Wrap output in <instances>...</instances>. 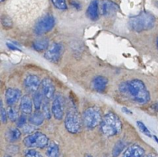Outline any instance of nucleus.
<instances>
[{"label":"nucleus","mask_w":158,"mask_h":157,"mask_svg":"<svg viewBox=\"0 0 158 157\" xmlns=\"http://www.w3.org/2000/svg\"><path fill=\"white\" fill-rule=\"evenodd\" d=\"M44 101L43 97V94L40 91H36L33 94L32 96V102H33L34 107L35 108V111H40V108H42V105Z\"/></svg>","instance_id":"obj_22"},{"label":"nucleus","mask_w":158,"mask_h":157,"mask_svg":"<svg viewBox=\"0 0 158 157\" xmlns=\"http://www.w3.org/2000/svg\"><path fill=\"white\" fill-rule=\"evenodd\" d=\"M64 52V46L62 43H54L48 48L44 57L52 63H58Z\"/></svg>","instance_id":"obj_9"},{"label":"nucleus","mask_w":158,"mask_h":157,"mask_svg":"<svg viewBox=\"0 0 158 157\" xmlns=\"http://www.w3.org/2000/svg\"><path fill=\"white\" fill-rule=\"evenodd\" d=\"M30 127H32V126H29V125H25L24 127H23V131H24V133H31V132L32 131V128H30Z\"/></svg>","instance_id":"obj_34"},{"label":"nucleus","mask_w":158,"mask_h":157,"mask_svg":"<svg viewBox=\"0 0 158 157\" xmlns=\"http://www.w3.org/2000/svg\"><path fill=\"white\" fill-rule=\"evenodd\" d=\"M137 127H138L139 130H140V131L141 132L143 135L148 136V137H151V132H150V130L148 129V127L145 125V124L143 123V122H140V121H137Z\"/></svg>","instance_id":"obj_27"},{"label":"nucleus","mask_w":158,"mask_h":157,"mask_svg":"<svg viewBox=\"0 0 158 157\" xmlns=\"http://www.w3.org/2000/svg\"><path fill=\"white\" fill-rule=\"evenodd\" d=\"M69 4H70L71 6L75 8L77 10H81L82 6L80 2H79L77 0H69Z\"/></svg>","instance_id":"obj_32"},{"label":"nucleus","mask_w":158,"mask_h":157,"mask_svg":"<svg viewBox=\"0 0 158 157\" xmlns=\"http://www.w3.org/2000/svg\"><path fill=\"white\" fill-rule=\"evenodd\" d=\"M25 157H43V155L35 149H27L24 151Z\"/></svg>","instance_id":"obj_28"},{"label":"nucleus","mask_w":158,"mask_h":157,"mask_svg":"<svg viewBox=\"0 0 158 157\" xmlns=\"http://www.w3.org/2000/svg\"><path fill=\"white\" fill-rule=\"evenodd\" d=\"M22 92L18 88H8L5 94L6 102L9 106L15 105L19 99L22 98Z\"/></svg>","instance_id":"obj_13"},{"label":"nucleus","mask_w":158,"mask_h":157,"mask_svg":"<svg viewBox=\"0 0 158 157\" xmlns=\"http://www.w3.org/2000/svg\"><path fill=\"white\" fill-rule=\"evenodd\" d=\"M100 129L102 133L107 137L115 136L121 133L122 122L115 113L108 112L103 116Z\"/></svg>","instance_id":"obj_2"},{"label":"nucleus","mask_w":158,"mask_h":157,"mask_svg":"<svg viewBox=\"0 0 158 157\" xmlns=\"http://www.w3.org/2000/svg\"><path fill=\"white\" fill-rule=\"evenodd\" d=\"M32 48L35 50L39 51V52L46 50H48V48H49V41H48L47 39L35 40L32 43Z\"/></svg>","instance_id":"obj_20"},{"label":"nucleus","mask_w":158,"mask_h":157,"mask_svg":"<svg viewBox=\"0 0 158 157\" xmlns=\"http://www.w3.org/2000/svg\"><path fill=\"white\" fill-rule=\"evenodd\" d=\"M51 110L55 119L60 121L63 119L65 115V100L63 95L58 94L54 96Z\"/></svg>","instance_id":"obj_8"},{"label":"nucleus","mask_w":158,"mask_h":157,"mask_svg":"<svg viewBox=\"0 0 158 157\" xmlns=\"http://www.w3.org/2000/svg\"><path fill=\"white\" fill-rule=\"evenodd\" d=\"M85 157H93V156H91V155H89V154H86V156H85Z\"/></svg>","instance_id":"obj_38"},{"label":"nucleus","mask_w":158,"mask_h":157,"mask_svg":"<svg viewBox=\"0 0 158 157\" xmlns=\"http://www.w3.org/2000/svg\"><path fill=\"white\" fill-rule=\"evenodd\" d=\"M82 119L86 129H94L101 124L103 120L102 111L99 107H89L83 111Z\"/></svg>","instance_id":"obj_5"},{"label":"nucleus","mask_w":158,"mask_h":157,"mask_svg":"<svg viewBox=\"0 0 158 157\" xmlns=\"http://www.w3.org/2000/svg\"><path fill=\"white\" fill-rule=\"evenodd\" d=\"M155 17L152 14L143 12L131 17L129 20V25L133 30L140 33L152 29L155 25Z\"/></svg>","instance_id":"obj_3"},{"label":"nucleus","mask_w":158,"mask_h":157,"mask_svg":"<svg viewBox=\"0 0 158 157\" xmlns=\"http://www.w3.org/2000/svg\"><path fill=\"white\" fill-rule=\"evenodd\" d=\"M100 12L104 16H109L115 14L119 10L118 5L111 0H102L100 4Z\"/></svg>","instance_id":"obj_10"},{"label":"nucleus","mask_w":158,"mask_h":157,"mask_svg":"<svg viewBox=\"0 0 158 157\" xmlns=\"http://www.w3.org/2000/svg\"><path fill=\"white\" fill-rule=\"evenodd\" d=\"M1 23L5 29H11V28H12V26H13V23H12V21L10 19V17L6 15H2Z\"/></svg>","instance_id":"obj_26"},{"label":"nucleus","mask_w":158,"mask_h":157,"mask_svg":"<svg viewBox=\"0 0 158 157\" xmlns=\"http://www.w3.org/2000/svg\"><path fill=\"white\" fill-rule=\"evenodd\" d=\"M0 117H1V121L3 124H6L7 122V111L3 107L2 103H1V110H0Z\"/></svg>","instance_id":"obj_30"},{"label":"nucleus","mask_w":158,"mask_h":157,"mask_svg":"<svg viewBox=\"0 0 158 157\" xmlns=\"http://www.w3.org/2000/svg\"><path fill=\"white\" fill-rule=\"evenodd\" d=\"M44 115L42 111H35L33 114L31 115L29 117V123L34 126H40L44 122Z\"/></svg>","instance_id":"obj_19"},{"label":"nucleus","mask_w":158,"mask_h":157,"mask_svg":"<svg viewBox=\"0 0 158 157\" xmlns=\"http://www.w3.org/2000/svg\"><path fill=\"white\" fill-rule=\"evenodd\" d=\"M7 115L8 118L11 122H15L19 119V113L16 108L12 105V106H9L7 108Z\"/></svg>","instance_id":"obj_24"},{"label":"nucleus","mask_w":158,"mask_h":157,"mask_svg":"<svg viewBox=\"0 0 158 157\" xmlns=\"http://www.w3.org/2000/svg\"><path fill=\"white\" fill-rule=\"evenodd\" d=\"M156 45H157V48L158 49V37L157 38V41H156Z\"/></svg>","instance_id":"obj_37"},{"label":"nucleus","mask_w":158,"mask_h":157,"mask_svg":"<svg viewBox=\"0 0 158 157\" xmlns=\"http://www.w3.org/2000/svg\"><path fill=\"white\" fill-rule=\"evenodd\" d=\"M42 92L46 99H51L55 96L56 88L52 80L48 77L44 78L41 83Z\"/></svg>","instance_id":"obj_12"},{"label":"nucleus","mask_w":158,"mask_h":157,"mask_svg":"<svg viewBox=\"0 0 158 157\" xmlns=\"http://www.w3.org/2000/svg\"><path fill=\"white\" fill-rule=\"evenodd\" d=\"M5 1V0H1V2H4Z\"/></svg>","instance_id":"obj_40"},{"label":"nucleus","mask_w":158,"mask_h":157,"mask_svg":"<svg viewBox=\"0 0 158 157\" xmlns=\"http://www.w3.org/2000/svg\"><path fill=\"white\" fill-rule=\"evenodd\" d=\"M143 157H157V156H156L155 154H148V155H145V156Z\"/></svg>","instance_id":"obj_36"},{"label":"nucleus","mask_w":158,"mask_h":157,"mask_svg":"<svg viewBox=\"0 0 158 157\" xmlns=\"http://www.w3.org/2000/svg\"><path fill=\"white\" fill-rule=\"evenodd\" d=\"M121 110H122V111H123V113H125V114H127V115H133L132 111H131L130 109H128L127 108H126V107H123Z\"/></svg>","instance_id":"obj_35"},{"label":"nucleus","mask_w":158,"mask_h":157,"mask_svg":"<svg viewBox=\"0 0 158 157\" xmlns=\"http://www.w3.org/2000/svg\"><path fill=\"white\" fill-rule=\"evenodd\" d=\"M51 1H52L53 6L60 10H65L67 9L66 0H51Z\"/></svg>","instance_id":"obj_29"},{"label":"nucleus","mask_w":158,"mask_h":157,"mask_svg":"<svg viewBox=\"0 0 158 157\" xmlns=\"http://www.w3.org/2000/svg\"><path fill=\"white\" fill-rule=\"evenodd\" d=\"M22 133L18 128H9L5 133L6 139L9 142H15L21 138Z\"/></svg>","instance_id":"obj_18"},{"label":"nucleus","mask_w":158,"mask_h":157,"mask_svg":"<svg viewBox=\"0 0 158 157\" xmlns=\"http://www.w3.org/2000/svg\"><path fill=\"white\" fill-rule=\"evenodd\" d=\"M4 157H12V156H7V155H6V156H5Z\"/></svg>","instance_id":"obj_39"},{"label":"nucleus","mask_w":158,"mask_h":157,"mask_svg":"<svg viewBox=\"0 0 158 157\" xmlns=\"http://www.w3.org/2000/svg\"><path fill=\"white\" fill-rule=\"evenodd\" d=\"M23 143L29 149H44L49 145V139L41 132H35L25 137Z\"/></svg>","instance_id":"obj_6"},{"label":"nucleus","mask_w":158,"mask_h":157,"mask_svg":"<svg viewBox=\"0 0 158 157\" xmlns=\"http://www.w3.org/2000/svg\"><path fill=\"white\" fill-rule=\"evenodd\" d=\"M46 155L47 157H59L60 156V147L58 144L52 142L49 143L46 151Z\"/></svg>","instance_id":"obj_21"},{"label":"nucleus","mask_w":158,"mask_h":157,"mask_svg":"<svg viewBox=\"0 0 158 157\" xmlns=\"http://www.w3.org/2000/svg\"><path fill=\"white\" fill-rule=\"evenodd\" d=\"M126 142L123 140H120L115 144L114 149H113L112 152V156L113 157H118L123 153V150L126 148Z\"/></svg>","instance_id":"obj_23"},{"label":"nucleus","mask_w":158,"mask_h":157,"mask_svg":"<svg viewBox=\"0 0 158 157\" xmlns=\"http://www.w3.org/2000/svg\"><path fill=\"white\" fill-rule=\"evenodd\" d=\"M145 150L143 147L137 144L130 146L124 150L121 157H143L144 156Z\"/></svg>","instance_id":"obj_14"},{"label":"nucleus","mask_w":158,"mask_h":157,"mask_svg":"<svg viewBox=\"0 0 158 157\" xmlns=\"http://www.w3.org/2000/svg\"><path fill=\"white\" fill-rule=\"evenodd\" d=\"M120 91L139 104H147L151 100L149 91L144 83L138 79L121 83L120 85Z\"/></svg>","instance_id":"obj_1"},{"label":"nucleus","mask_w":158,"mask_h":157,"mask_svg":"<svg viewBox=\"0 0 158 157\" xmlns=\"http://www.w3.org/2000/svg\"><path fill=\"white\" fill-rule=\"evenodd\" d=\"M88 18L93 21H96L99 18V2L98 0H93L89 3L86 10Z\"/></svg>","instance_id":"obj_17"},{"label":"nucleus","mask_w":158,"mask_h":157,"mask_svg":"<svg viewBox=\"0 0 158 157\" xmlns=\"http://www.w3.org/2000/svg\"><path fill=\"white\" fill-rule=\"evenodd\" d=\"M108 85V80L103 76H97L92 81V88L98 92H103L106 90Z\"/></svg>","instance_id":"obj_16"},{"label":"nucleus","mask_w":158,"mask_h":157,"mask_svg":"<svg viewBox=\"0 0 158 157\" xmlns=\"http://www.w3.org/2000/svg\"><path fill=\"white\" fill-rule=\"evenodd\" d=\"M55 23V19L52 15H45L35 23L34 26V33L38 36L43 35L52 30Z\"/></svg>","instance_id":"obj_7"},{"label":"nucleus","mask_w":158,"mask_h":157,"mask_svg":"<svg viewBox=\"0 0 158 157\" xmlns=\"http://www.w3.org/2000/svg\"><path fill=\"white\" fill-rule=\"evenodd\" d=\"M33 102L28 95H24L20 99L19 108L23 115H30L32 112Z\"/></svg>","instance_id":"obj_15"},{"label":"nucleus","mask_w":158,"mask_h":157,"mask_svg":"<svg viewBox=\"0 0 158 157\" xmlns=\"http://www.w3.org/2000/svg\"><path fill=\"white\" fill-rule=\"evenodd\" d=\"M65 128L72 134H77L81 131V121L75 105H71L66 111L65 117Z\"/></svg>","instance_id":"obj_4"},{"label":"nucleus","mask_w":158,"mask_h":157,"mask_svg":"<svg viewBox=\"0 0 158 157\" xmlns=\"http://www.w3.org/2000/svg\"><path fill=\"white\" fill-rule=\"evenodd\" d=\"M26 121H27L26 116L25 115H22L19 117L18 120H17V126L19 128H23L26 125Z\"/></svg>","instance_id":"obj_31"},{"label":"nucleus","mask_w":158,"mask_h":157,"mask_svg":"<svg viewBox=\"0 0 158 157\" xmlns=\"http://www.w3.org/2000/svg\"><path fill=\"white\" fill-rule=\"evenodd\" d=\"M6 45H7V46L9 48V49L12 50H20V49L19 48V46H15V45L13 44V43L7 42V43H6Z\"/></svg>","instance_id":"obj_33"},{"label":"nucleus","mask_w":158,"mask_h":157,"mask_svg":"<svg viewBox=\"0 0 158 157\" xmlns=\"http://www.w3.org/2000/svg\"><path fill=\"white\" fill-rule=\"evenodd\" d=\"M42 112L44 115L45 118L46 119H51V114H52V110H51L50 107H49V102H48L47 99H44L42 105Z\"/></svg>","instance_id":"obj_25"},{"label":"nucleus","mask_w":158,"mask_h":157,"mask_svg":"<svg viewBox=\"0 0 158 157\" xmlns=\"http://www.w3.org/2000/svg\"><path fill=\"white\" fill-rule=\"evenodd\" d=\"M40 77L35 74H29L26 76L24 80V87L29 92L35 93L38 91L39 88L41 85Z\"/></svg>","instance_id":"obj_11"}]
</instances>
